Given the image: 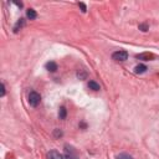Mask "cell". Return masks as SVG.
Segmentation results:
<instances>
[{"mask_svg":"<svg viewBox=\"0 0 159 159\" xmlns=\"http://www.w3.org/2000/svg\"><path fill=\"white\" fill-rule=\"evenodd\" d=\"M41 102V96L36 91H31L29 93V105L31 107H37Z\"/></svg>","mask_w":159,"mask_h":159,"instance_id":"6da1fadb","label":"cell"},{"mask_svg":"<svg viewBox=\"0 0 159 159\" xmlns=\"http://www.w3.org/2000/svg\"><path fill=\"white\" fill-rule=\"evenodd\" d=\"M112 58L114 61H118V62H123L128 58V52L124 51V50H119V51H116L112 54Z\"/></svg>","mask_w":159,"mask_h":159,"instance_id":"7a4b0ae2","label":"cell"},{"mask_svg":"<svg viewBox=\"0 0 159 159\" xmlns=\"http://www.w3.org/2000/svg\"><path fill=\"white\" fill-rule=\"evenodd\" d=\"M138 60H143V61H150V60H154V55L152 52H143V54H138L136 56Z\"/></svg>","mask_w":159,"mask_h":159,"instance_id":"3957f363","label":"cell"},{"mask_svg":"<svg viewBox=\"0 0 159 159\" xmlns=\"http://www.w3.org/2000/svg\"><path fill=\"white\" fill-rule=\"evenodd\" d=\"M47 158L49 159H63V157L58 153L57 150H51V152H49Z\"/></svg>","mask_w":159,"mask_h":159,"instance_id":"277c9868","label":"cell"},{"mask_svg":"<svg viewBox=\"0 0 159 159\" xmlns=\"http://www.w3.org/2000/svg\"><path fill=\"white\" fill-rule=\"evenodd\" d=\"M46 70L50 72H56L57 71V63L54 61H50L46 63Z\"/></svg>","mask_w":159,"mask_h":159,"instance_id":"5b68a950","label":"cell"},{"mask_svg":"<svg viewBox=\"0 0 159 159\" xmlns=\"http://www.w3.org/2000/svg\"><path fill=\"white\" fill-rule=\"evenodd\" d=\"M148 69H147V66L146 65H137L136 67H134V72L137 73V75H140V73H144L146 71H147Z\"/></svg>","mask_w":159,"mask_h":159,"instance_id":"8992f818","label":"cell"},{"mask_svg":"<svg viewBox=\"0 0 159 159\" xmlns=\"http://www.w3.org/2000/svg\"><path fill=\"white\" fill-rule=\"evenodd\" d=\"M65 158H66V159H78L77 155L75 154L73 150H69L67 147H66V155H65Z\"/></svg>","mask_w":159,"mask_h":159,"instance_id":"52a82bcc","label":"cell"},{"mask_svg":"<svg viewBox=\"0 0 159 159\" xmlns=\"http://www.w3.org/2000/svg\"><path fill=\"white\" fill-rule=\"evenodd\" d=\"M88 87L92 91H99V90H101V86H99L96 81H90L88 82Z\"/></svg>","mask_w":159,"mask_h":159,"instance_id":"ba28073f","label":"cell"},{"mask_svg":"<svg viewBox=\"0 0 159 159\" xmlns=\"http://www.w3.org/2000/svg\"><path fill=\"white\" fill-rule=\"evenodd\" d=\"M26 16H28L30 20H34V19L37 18V14H36V11H35L34 9H29V10L26 11Z\"/></svg>","mask_w":159,"mask_h":159,"instance_id":"9c48e42d","label":"cell"},{"mask_svg":"<svg viewBox=\"0 0 159 159\" xmlns=\"http://www.w3.org/2000/svg\"><path fill=\"white\" fill-rule=\"evenodd\" d=\"M77 77H78L80 80H86V78H87V71H86V70H83V69L78 70V72H77Z\"/></svg>","mask_w":159,"mask_h":159,"instance_id":"30bf717a","label":"cell"},{"mask_svg":"<svg viewBox=\"0 0 159 159\" xmlns=\"http://www.w3.org/2000/svg\"><path fill=\"white\" fill-rule=\"evenodd\" d=\"M24 24H25V21H24V19H20L18 22H16V25L14 26V32H18L22 26H24Z\"/></svg>","mask_w":159,"mask_h":159,"instance_id":"8fae6325","label":"cell"},{"mask_svg":"<svg viewBox=\"0 0 159 159\" xmlns=\"http://www.w3.org/2000/svg\"><path fill=\"white\" fill-rule=\"evenodd\" d=\"M66 116H67V111H66L65 107H61L60 111H58V117H60V119H65Z\"/></svg>","mask_w":159,"mask_h":159,"instance_id":"7c38bea8","label":"cell"},{"mask_svg":"<svg viewBox=\"0 0 159 159\" xmlns=\"http://www.w3.org/2000/svg\"><path fill=\"white\" fill-rule=\"evenodd\" d=\"M117 159H133V157L127 154V153H121L118 157H117Z\"/></svg>","mask_w":159,"mask_h":159,"instance_id":"4fadbf2b","label":"cell"},{"mask_svg":"<svg viewBox=\"0 0 159 159\" xmlns=\"http://www.w3.org/2000/svg\"><path fill=\"white\" fill-rule=\"evenodd\" d=\"M139 30H142V31L146 32V31L148 30V25H147L146 22H144V24H140V25H139Z\"/></svg>","mask_w":159,"mask_h":159,"instance_id":"5bb4252c","label":"cell"},{"mask_svg":"<svg viewBox=\"0 0 159 159\" xmlns=\"http://www.w3.org/2000/svg\"><path fill=\"white\" fill-rule=\"evenodd\" d=\"M54 136H55L56 138H58V137H61V136H62V132H61L60 129H55V132H54Z\"/></svg>","mask_w":159,"mask_h":159,"instance_id":"9a60e30c","label":"cell"},{"mask_svg":"<svg viewBox=\"0 0 159 159\" xmlns=\"http://www.w3.org/2000/svg\"><path fill=\"white\" fill-rule=\"evenodd\" d=\"M78 6L81 7V10H82V13H86V10H87V7H86V5L83 4V3H78Z\"/></svg>","mask_w":159,"mask_h":159,"instance_id":"2e32d148","label":"cell"},{"mask_svg":"<svg viewBox=\"0 0 159 159\" xmlns=\"http://www.w3.org/2000/svg\"><path fill=\"white\" fill-rule=\"evenodd\" d=\"M0 96H1V97L5 96V85H4V82H1V92H0Z\"/></svg>","mask_w":159,"mask_h":159,"instance_id":"e0dca14e","label":"cell"}]
</instances>
